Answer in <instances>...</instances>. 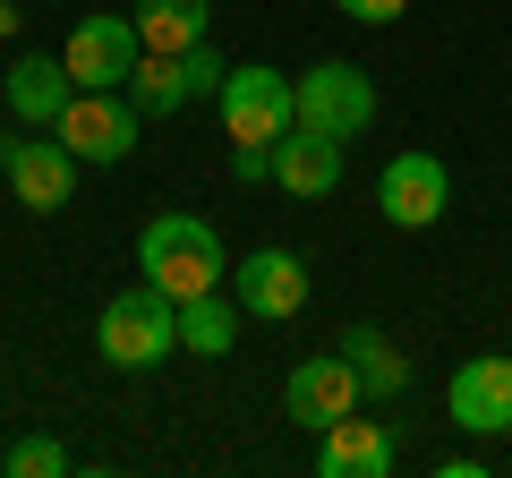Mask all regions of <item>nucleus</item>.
I'll return each instance as SVG.
<instances>
[{
  "mask_svg": "<svg viewBox=\"0 0 512 478\" xmlns=\"http://www.w3.org/2000/svg\"><path fill=\"white\" fill-rule=\"evenodd\" d=\"M94 350H103L111 368H128V376L163 368L171 350H180V299H171L163 282L111 291V299H103V316H94Z\"/></svg>",
  "mask_w": 512,
  "mask_h": 478,
  "instance_id": "obj_1",
  "label": "nucleus"
},
{
  "mask_svg": "<svg viewBox=\"0 0 512 478\" xmlns=\"http://www.w3.org/2000/svg\"><path fill=\"white\" fill-rule=\"evenodd\" d=\"M137 265L146 282H163L171 299H197V291H222V239L205 214H154L137 231Z\"/></svg>",
  "mask_w": 512,
  "mask_h": 478,
  "instance_id": "obj_2",
  "label": "nucleus"
},
{
  "mask_svg": "<svg viewBox=\"0 0 512 478\" xmlns=\"http://www.w3.org/2000/svg\"><path fill=\"white\" fill-rule=\"evenodd\" d=\"M222 129H231V146H274V137L299 129V94L282 69H265V60H239L231 77H222Z\"/></svg>",
  "mask_w": 512,
  "mask_h": 478,
  "instance_id": "obj_3",
  "label": "nucleus"
},
{
  "mask_svg": "<svg viewBox=\"0 0 512 478\" xmlns=\"http://www.w3.org/2000/svg\"><path fill=\"white\" fill-rule=\"evenodd\" d=\"M222 52L214 43H197V52H137V69H128V103L146 111V120H171V111L205 103V94H222Z\"/></svg>",
  "mask_w": 512,
  "mask_h": 478,
  "instance_id": "obj_4",
  "label": "nucleus"
},
{
  "mask_svg": "<svg viewBox=\"0 0 512 478\" xmlns=\"http://www.w3.org/2000/svg\"><path fill=\"white\" fill-rule=\"evenodd\" d=\"M137 129H146V111L137 103H120L111 86H77L69 94V111H60V146L77 154V163H94V171H111V163H128V146H137Z\"/></svg>",
  "mask_w": 512,
  "mask_h": 478,
  "instance_id": "obj_5",
  "label": "nucleus"
},
{
  "mask_svg": "<svg viewBox=\"0 0 512 478\" xmlns=\"http://www.w3.org/2000/svg\"><path fill=\"white\" fill-rule=\"evenodd\" d=\"M291 94H299V129H325L342 146L376 120V77L359 60H316L308 77H291Z\"/></svg>",
  "mask_w": 512,
  "mask_h": 478,
  "instance_id": "obj_6",
  "label": "nucleus"
},
{
  "mask_svg": "<svg viewBox=\"0 0 512 478\" xmlns=\"http://www.w3.org/2000/svg\"><path fill=\"white\" fill-rule=\"evenodd\" d=\"M444 205H453V171H444L436 154H393V163L376 171V214L393 222V231H436Z\"/></svg>",
  "mask_w": 512,
  "mask_h": 478,
  "instance_id": "obj_7",
  "label": "nucleus"
},
{
  "mask_svg": "<svg viewBox=\"0 0 512 478\" xmlns=\"http://www.w3.org/2000/svg\"><path fill=\"white\" fill-rule=\"evenodd\" d=\"M0 180L18 188L26 214H60V205L77 197V154L60 146V137H0Z\"/></svg>",
  "mask_w": 512,
  "mask_h": 478,
  "instance_id": "obj_8",
  "label": "nucleus"
},
{
  "mask_svg": "<svg viewBox=\"0 0 512 478\" xmlns=\"http://www.w3.org/2000/svg\"><path fill=\"white\" fill-rule=\"evenodd\" d=\"M367 393H359V368H350L342 350H316V359H299L291 385H282V419L308 427V436H325L333 419H350Z\"/></svg>",
  "mask_w": 512,
  "mask_h": 478,
  "instance_id": "obj_9",
  "label": "nucleus"
},
{
  "mask_svg": "<svg viewBox=\"0 0 512 478\" xmlns=\"http://www.w3.org/2000/svg\"><path fill=\"white\" fill-rule=\"evenodd\" d=\"M444 410H453L461 436H512V359H504V350L461 359L453 385H444Z\"/></svg>",
  "mask_w": 512,
  "mask_h": 478,
  "instance_id": "obj_10",
  "label": "nucleus"
},
{
  "mask_svg": "<svg viewBox=\"0 0 512 478\" xmlns=\"http://www.w3.org/2000/svg\"><path fill=\"white\" fill-rule=\"evenodd\" d=\"M231 299L248 316H265V325H291V316L308 308V265H299L291 248H256V257H239Z\"/></svg>",
  "mask_w": 512,
  "mask_h": 478,
  "instance_id": "obj_11",
  "label": "nucleus"
},
{
  "mask_svg": "<svg viewBox=\"0 0 512 478\" xmlns=\"http://www.w3.org/2000/svg\"><path fill=\"white\" fill-rule=\"evenodd\" d=\"M137 52H146L137 18H111V9H94V18L69 35V52H60V60H69V77H77V86H128Z\"/></svg>",
  "mask_w": 512,
  "mask_h": 478,
  "instance_id": "obj_12",
  "label": "nucleus"
},
{
  "mask_svg": "<svg viewBox=\"0 0 512 478\" xmlns=\"http://www.w3.org/2000/svg\"><path fill=\"white\" fill-rule=\"evenodd\" d=\"M69 94H77L69 60H43V52H18V69L0 77V103L18 111V129H60Z\"/></svg>",
  "mask_w": 512,
  "mask_h": 478,
  "instance_id": "obj_13",
  "label": "nucleus"
},
{
  "mask_svg": "<svg viewBox=\"0 0 512 478\" xmlns=\"http://www.w3.org/2000/svg\"><path fill=\"white\" fill-rule=\"evenodd\" d=\"M274 188L282 197H333L342 188V137H325V129L274 137Z\"/></svg>",
  "mask_w": 512,
  "mask_h": 478,
  "instance_id": "obj_14",
  "label": "nucleus"
},
{
  "mask_svg": "<svg viewBox=\"0 0 512 478\" xmlns=\"http://www.w3.org/2000/svg\"><path fill=\"white\" fill-rule=\"evenodd\" d=\"M316 470H325V478H384V470H393V436H384L376 419H359V410H350V419L325 427Z\"/></svg>",
  "mask_w": 512,
  "mask_h": 478,
  "instance_id": "obj_15",
  "label": "nucleus"
},
{
  "mask_svg": "<svg viewBox=\"0 0 512 478\" xmlns=\"http://www.w3.org/2000/svg\"><path fill=\"white\" fill-rule=\"evenodd\" d=\"M333 350H342L350 368H359V393H367V402H402V385H410V359H402L393 342H384L376 325H350Z\"/></svg>",
  "mask_w": 512,
  "mask_h": 478,
  "instance_id": "obj_16",
  "label": "nucleus"
},
{
  "mask_svg": "<svg viewBox=\"0 0 512 478\" xmlns=\"http://www.w3.org/2000/svg\"><path fill=\"white\" fill-rule=\"evenodd\" d=\"M137 35L146 52H197L214 35V0H137Z\"/></svg>",
  "mask_w": 512,
  "mask_h": 478,
  "instance_id": "obj_17",
  "label": "nucleus"
},
{
  "mask_svg": "<svg viewBox=\"0 0 512 478\" xmlns=\"http://www.w3.org/2000/svg\"><path fill=\"white\" fill-rule=\"evenodd\" d=\"M239 299L231 291H197V299H180V350H197V359H231V342H239Z\"/></svg>",
  "mask_w": 512,
  "mask_h": 478,
  "instance_id": "obj_18",
  "label": "nucleus"
},
{
  "mask_svg": "<svg viewBox=\"0 0 512 478\" xmlns=\"http://www.w3.org/2000/svg\"><path fill=\"white\" fill-rule=\"evenodd\" d=\"M0 470H9V478H69L77 461H69V444H60V436H18L9 453H0Z\"/></svg>",
  "mask_w": 512,
  "mask_h": 478,
  "instance_id": "obj_19",
  "label": "nucleus"
},
{
  "mask_svg": "<svg viewBox=\"0 0 512 478\" xmlns=\"http://www.w3.org/2000/svg\"><path fill=\"white\" fill-rule=\"evenodd\" d=\"M342 18H359V26H393V18H410V0H333Z\"/></svg>",
  "mask_w": 512,
  "mask_h": 478,
  "instance_id": "obj_20",
  "label": "nucleus"
},
{
  "mask_svg": "<svg viewBox=\"0 0 512 478\" xmlns=\"http://www.w3.org/2000/svg\"><path fill=\"white\" fill-rule=\"evenodd\" d=\"M231 180H274V146H231Z\"/></svg>",
  "mask_w": 512,
  "mask_h": 478,
  "instance_id": "obj_21",
  "label": "nucleus"
},
{
  "mask_svg": "<svg viewBox=\"0 0 512 478\" xmlns=\"http://www.w3.org/2000/svg\"><path fill=\"white\" fill-rule=\"evenodd\" d=\"M0 35H18V0H0Z\"/></svg>",
  "mask_w": 512,
  "mask_h": 478,
  "instance_id": "obj_22",
  "label": "nucleus"
}]
</instances>
